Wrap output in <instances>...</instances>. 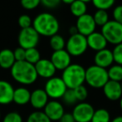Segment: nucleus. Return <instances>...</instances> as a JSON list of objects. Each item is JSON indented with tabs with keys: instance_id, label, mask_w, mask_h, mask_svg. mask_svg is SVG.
Listing matches in <instances>:
<instances>
[{
	"instance_id": "nucleus-16",
	"label": "nucleus",
	"mask_w": 122,
	"mask_h": 122,
	"mask_svg": "<svg viewBox=\"0 0 122 122\" xmlns=\"http://www.w3.org/2000/svg\"><path fill=\"white\" fill-rule=\"evenodd\" d=\"M48 102H49V96L44 91V90L37 89V90H34L33 92H31L29 103L37 110H40L44 109Z\"/></svg>"
},
{
	"instance_id": "nucleus-28",
	"label": "nucleus",
	"mask_w": 122,
	"mask_h": 122,
	"mask_svg": "<svg viewBox=\"0 0 122 122\" xmlns=\"http://www.w3.org/2000/svg\"><path fill=\"white\" fill-rule=\"evenodd\" d=\"M94 7L96 8L97 10L107 11L115 4L114 0H94L93 2Z\"/></svg>"
},
{
	"instance_id": "nucleus-15",
	"label": "nucleus",
	"mask_w": 122,
	"mask_h": 122,
	"mask_svg": "<svg viewBox=\"0 0 122 122\" xmlns=\"http://www.w3.org/2000/svg\"><path fill=\"white\" fill-rule=\"evenodd\" d=\"M102 89H103V92L105 97L111 101L120 100V98L122 97L121 87H120V83L119 82L109 80Z\"/></svg>"
},
{
	"instance_id": "nucleus-12",
	"label": "nucleus",
	"mask_w": 122,
	"mask_h": 122,
	"mask_svg": "<svg viewBox=\"0 0 122 122\" xmlns=\"http://www.w3.org/2000/svg\"><path fill=\"white\" fill-rule=\"evenodd\" d=\"M44 112L51 121H59L65 113L63 105L58 100H50L44 108Z\"/></svg>"
},
{
	"instance_id": "nucleus-38",
	"label": "nucleus",
	"mask_w": 122,
	"mask_h": 122,
	"mask_svg": "<svg viewBox=\"0 0 122 122\" xmlns=\"http://www.w3.org/2000/svg\"><path fill=\"white\" fill-rule=\"evenodd\" d=\"M59 122H75L72 113H65L61 119L59 120Z\"/></svg>"
},
{
	"instance_id": "nucleus-5",
	"label": "nucleus",
	"mask_w": 122,
	"mask_h": 122,
	"mask_svg": "<svg viewBox=\"0 0 122 122\" xmlns=\"http://www.w3.org/2000/svg\"><path fill=\"white\" fill-rule=\"evenodd\" d=\"M88 49L86 37L80 34L70 35L65 44V50L70 56L79 57L85 53Z\"/></svg>"
},
{
	"instance_id": "nucleus-7",
	"label": "nucleus",
	"mask_w": 122,
	"mask_h": 122,
	"mask_svg": "<svg viewBox=\"0 0 122 122\" xmlns=\"http://www.w3.org/2000/svg\"><path fill=\"white\" fill-rule=\"evenodd\" d=\"M44 90L49 98L56 100L62 98L68 89L60 77L54 76L47 80Z\"/></svg>"
},
{
	"instance_id": "nucleus-32",
	"label": "nucleus",
	"mask_w": 122,
	"mask_h": 122,
	"mask_svg": "<svg viewBox=\"0 0 122 122\" xmlns=\"http://www.w3.org/2000/svg\"><path fill=\"white\" fill-rule=\"evenodd\" d=\"M62 98H63V100H64V102H65L66 105H75L77 102L76 97H75L73 90H69L68 89Z\"/></svg>"
},
{
	"instance_id": "nucleus-39",
	"label": "nucleus",
	"mask_w": 122,
	"mask_h": 122,
	"mask_svg": "<svg viewBox=\"0 0 122 122\" xmlns=\"http://www.w3.org/2000/svg\"><path fill=\"white\" fill-rule=\"evenodd\" d=\"M69 33L70 34V35H74V34H79L76 26H71V27L70 28V29H69Z\"/></svg>"
},
{
	"instance_id": "nucleus-18",
	"label": "nucleus",
	"mask_w": 122,
	"mask_h": 122,
	"mask_svg": "<svg viewBox=\"0 0 122 122\" xmlns=\"http://www.w3.org/2000/svg\"><path fill=\"white\" fill-rule=\"evenodd\" d=\"M14 89L9 82L0 80V105H9L13 102Z\"/></svg>"
},
{
	"instance_id": "nucleus-19",
	"label": "nucleus",
	"mask_w": 122,
	"mask_h": 122,
	"mask_svg": "<svg viewBox=\"0 0 122 122\" xmlns=\"http://www.w3.org/2000/svg\"><path fill=\"white\" fill-rule=\"evenodd\" d=\"M31 92L24 87H19L14 90L13 101L19 105H24L30 101Z\"/></svg>"
},
{
	"instance_id": "nucleus-25",
	"label": "nucleus",
	"mask_w": 122,
	"mask_h": 122,
	"mask_svg": "<svg viewBox=\"0 0 122 122\" xmlns=\"http://www.w3.org/2000/svg\"><path fill=\"white\" fill-rule=\"evenodd\" d=\"M41 59L40 53L36 48L26 49L25 52V61L31 65H35Z\"/></svg>"
},
{
	"instance_id": "nucleus-22",
	"label": "nucleus",
	"mask_w": 122,
	"mask_h": 122,
	"mask_svg": "<svg viewBox=\"0 0 122 122\" xmlns=\"http://www.w3.org/2000/svg\"><path fill=\"white\" fill-rule=\"evenodd\" d=\"M65 39L63 36H61L60 34H55V35L50 37L49 39V45H50L51 49L54 51H59V50H63L65 48Z\"/></svg>"
},
{
	"instance_id": "nucleus-11",
	"label": "nucleus",
	"mask_w": 122,
	"mask_h": 122,
	"mask_svg": "<svg viewBox=\"0 0 122 122\" xmlns=\"http://www.w3.org/2000/svg\"><path fill=\"white\" fill-rule=\"evenodd\" d=\"M50 61L55 67L56 70H64L71 65V56L65 49L54 51L50 58Z\"/></svg>"
},
{
	"instance_id": "nucleus-44",
	"label": "nucleus",
	"mask_w": 122,
	"mask_h": 122,
	"mask_svg": "<svg viewBox=\"0 0 122 122\" xmlns=\"http://www.w3.org/2000/svg\"><path fill=\"white\" fill-rule=\"evenodd\" d=\"M0 118H1V112H0Z\"/></svg>"
},
{
	"instance_id": "nucleus-26",
	"label": "nucleus",
	"mask_w": 122,
	"mask_h": 122,
	"mask_svg": "<svg viewBox=\"0 0 122 122\" xmlns=\"http://www.w3.org/2000/svg\"><path fill=\"white\" fill-rule=\"evenodd\" d=\"M93 19L95 20L96 26H100L101 28L103 26H105L110 21L108 13H107V11H104V10L95 11V13L93 15Z\"/></svg>"
},
{
	"instance_id": "nucleus-33",
	"label": "nucleus",
	"mask_w": 122,
	"mask_h": 122,
	"mask_svg": "<svg viewBox=\"0 0 122 122\" xmlns=\"http://www.w3.org/2000/svg\"><path fill=\"white\" fill-rule=\"evenodd\" d=\"M3 122H23V118L20 114L16 111L8 113L3 120Z\"/></svg>"
},
{
	"instance_id": "nucleus-2",
	"label": "nucleus",
	"mask_w": 122,
	"mask_h": 122,
	"mask_svg": "<svg viewBox=\"0 0 122 122\" xmlns=\"http://www.w3.org/2000/svg\"><path fill=\"white\" fill-rule=\"evenodd\" d=\"M10 70L14 80L21 85H32L38 79L34 65L28 63L25 60L15 62Z\"/></svg>"
},
{
	"instance_id": "nucleus-3",
	"label": "nucleus",
	"mask_w": 122,
	"mask_h": 122,
	"mask_svg": "<svg viewBox=\"0 0 122 122\" xmlns=\"http://www.w3.org/2000/svg\"><path fill=\"white\" fill-rule=\"evenodd\" d=\"M61 79L67 89L75 90L85 82V69L79 64H71L63 71Z\"/></svg>"
},
{
	"instance_id": "nucleus-35",
	"label": "nucleus",
	"mask_w": 122,
	"mask_h": 122,
	"mask_svg": "<svg viewBox=\"0 0 122 122\" xmlns=\"http://www.w3.org/2000/svg\"><path fill=\"white\" fill-rule=\"evenodd\" d=\"M25 52L26 50L21 47H19L14 51V59L16 62L19 61H24L25 60Z\"/></svg>"
},
{
	"instance_id": "nucleus-43",
	"label": "nucleus",
	"mask_w": 122,
	"mask_h": 122,
	"mask_svg": "<svg viewBox=\"0 0 122 122\" xmlns=\"http://www.w3.org/2000/svg\"><path fill=\"white\" fill-rule=\"evenodd\" d=\"M120 87H121V90H122V81L120 82Z\"/></svg>"
},
{
	"instance_id": "nucleus-37",
	"label": "nucleus",
	"mask_w": 122,
	"mask_h": 122,
	"mask_svg": "<svg viewBox=\"0 0 122 122\" xmlns=\"http://www.w3.org/2000/svg\"><path fill=\"white\" fill-rule=\"evenodd\" d=\"M41 4L43 6H44L47 9H55L60 4V1L59 0H43V1H40Z\"/></svg>"
},
{
	"instance_id": "nucleus-24",
	"label": "nucleus",
	"mask_w": 122,
	"mask_h": 122,
	"mask_svg": "<svg viewBox=\"0 0 122 122\" xmlns=\"http://www.w3.org/2000/svg\"><path fill=\"white\" fill-rule=\"evenodd\" d=\"M90 122H110V112L102 108L95 110Z\"/></svg>"
},
{
	"instance_id": "nucleus-20",
	"label": "nucleus",
	"mask_w": 122,
	"mask_h": 122,
	"mask_svg": "<svg viewBox=\"0 0 122 122\" xmlns=\"http://www.w3.org/2000/svg\"><path fill=\"white\" fill-rule=\"evenodd\" d=\"M14 51L9 49H4L0 51V67L4 70H9L15 64Z\"/></svg>"
},
{
	"instance_id": "nucleus-23",
	"label": "nucleus",
	"mask_w": 122,
	"mask_h": 122,
	"mask_svg": "<svg viewBox=\"0 0 122 122\" xmlns=\"http://www.w3.org/2000/svg\"><path fill=\"white\" fill-rule=\"evenodd\" d=\"M108 72L109 80L115 82L122 81V66L119 65H114L109 68L107 70Z\"/></svg>"
},
{
	"instance_id": "nucleus-27",
	"label": "nucleus",
	"mask_w": 122,
	"mask_h": 122,
	"mask_svg": "<svg viewBox=\"0 0 122 122\" xmlns=\"http://www.w3.org/2000/svg\"><path fill=\"white\" fill-rule=\"evenodd\" d=\"M27 122H51V120L48 118L44 111L36 110L29 115Z\"/></svg>"
},
{
	"instance_id": "nucleus-13",
	"label": "nucleus",
	"mask_w": 122,
	"mask_h": 122,
	"mask_svg": "<svg viewBox=\"0 0 122 122\" xmlns=\"http://www.w3.org/2000/svg\"><path fill=\"white\" fill-rule=\"evenodd\" d=\"M38 77L44 79H50L54 76L56 73V69L50 61L48 59H41L40 60L34 65Z\"/></svg>"
},
{
	"instance_id": "nucleus-17",
	"label": "nucleus",
	"mask_w": 122,
	"mask_h": 122,
	"mask_svg": "<svg viewBox=\"0 0 122 122\" xmlns=\"http://www.w3.org/2000/svg\"><path fill=\"white\" fill-rule=\"evenodd\" d=\"M86 39L88 48H90L96 52L106 49V46L108 44L103 34L100 32H96V31L89 35L88 37H86Z\"/></svg>"
},
{
	"instance_id": "nucleus-42",
	"label": "nucleus",
	"mask_w": 122,
	"mask_h": 122,
	"mask_svg": "<svg viewBox=\"0 0 122 122\" xmlns=\"http://www.w3.org/2000/svg\"><path fill=\"white\" fill-rule=\"evenodd\" d=\"M120 110H122V97L120 98Z\"/></svg>"
},
{
	"instance_id": "nucleus-36",
	"label": "nucleus",
	"mask_w": 122,
	"mask_h": 122,
	"mask_svg": "<svg viewBox=\"0 0 122 122\" xmlns=\"http://www.w3.org/2000/svg\"><path fill=\"white\" fill-rule=\"evenodd\" d=\"M114 20L122 24V5H118L113 10Z\"/></svg>"
},
{
	"instance_id": "nucleus-40",
	"label": "nucleus",
	"mask_w": 122,
	"mask_h": 122,
	"mask_svg": "<svg viewBox=\"0 0 122 122\" xmlns=\"http://www.w3.org/2000/svg\"><path fill=\"white\" fill-rule=\"evenodd\" d=\"M110 122H122V115H119L113 119L112 120H110Z\"/></svg>"
},
{
	"instance_id": "nucleus-9",
	"label": "nucleus",
	"mask_w": 122,
	"mask_h": 122,
	"mask_svg": "<svg viewBox=\"0 0 122 122\" xmlns=\"http://www.w3.org/2000/svg\"><path fill=\"white\" fill-rule=\"evenodd\" d=\"M95 109L87 102H80L74 107L72 115L75 122H90Z\"/></svg>"
},
{
	"instance_id": "nucleus-1",
	"label": "nucleus",
	"mask_w": 122,
	"mask_h": 122,
	"mask_svg": "<svg viewBox=\"0 0 122 122\" xmlns=\"http://www.w3.org/2000/svg\"><path fill=\"white\" fill-rule=\"evenodd\" d=\"M32 27L39 36L52 37L58 34L59 23L57 18L49 13H41L33 20Z\"/></svg>"
},
{
	"instance_id": "nucleus-14",
	"label": "nucleus",
	"mask_w": 122,
	"mask_h": 122,
	"mask_svg": "<svg viewBox=\"0 0 122 122\" xmlns=\"http://www.w3.org/2000/svg\"><path fill=\"white\" fill-rule=\"evenodd\" d=\"M94 62H95V65L100 68L105 69V70L107 68H110L114 63L112 51L108 49H105L103 50L96 52L94 57Z\"/></svg>"
},
{
	"instance_id": "nucleus-29",
	"label": "nucleus",
	"mask_w": 122,
	"mask_h": 122,
	"mask_svg": "<svg viewBox=\"0 0 122 122\" xmlns=\"http://www.w3.org/2000/svg\"><path fill=\"white\" fill-rule=\"evenodd\" d=\"M73 90L75 97H76L77 101L84 102V100H86L87 97H88V90L84 85L77 87Z\"/></svg>"
},
{
	"instance_id": "nucleus-4",
	"label": "nucleus",
	"mask_w": 122,
	"mask_h": 122,
	"mask_svg": "<svg viewBox=\"0 0 122 122\" xmlns=\"http://www.w3.org/2000/svg\"><path fill=\"white\" fill-rule=\"evenodd\" d=\"M107 70L96 65H91L85 70V82L94 89H102L108 82Z\"/></svg>"
},
{
	"instance_id": "nucleus-21",
	"label": "nucleus",
	"mask_w": 122,
	"mask_h": 122,
	"mask_svg": "<svg viewBox=\"0 0 122 122\" xmlns=\"http://www.w3.org/2000/svg\"><path fill=\"white\" fill-rule=\"evenodd\" d=\"M87 1L84 0H75L73 1L70 5V9L71 14L77 18L83 16L84 14H87Z\"/></svg>"
},
{
	"instance_id": "nucleus-34",
	"label": "nucleus",
	"mask_w": 122,
	"mask_h": 122,
	"mask_svg": "<svg viewBox=\"0 0 122 122\" xmlns=\"http://www.w3.org/2000/svg\"><path fill=\"white\" fill-rule=\"evenodd\" d=\"M40 4V0H23L21 1L22 7L27 10H33L36 9Z\"/></svg>"
},
{
	"instance_id": "nucleus-10",
	"label": "nucleus",
	"mask_w": 122,
	"mask_h": 122,
	"mask_svg": "<svg viewBox=\"0 0 122 122\" xmlns=\"http://www.w3.org/2000/svg\"><path fill=\"white\" fill-rule=\"evenodd\" d=\"M76 28L78 33L85 37H88L94 32H95L96 24L93 19V15L85 14L83 16L78 18L76 21Z\"/></svg>"
},
{
	"instance_id": "nucleus-31",
	"label": "nucleus",
	"mask_w": 122,
	"mask_h": 122,
	"mask_svg": "<svg viewBox=\"0 0 122 122\" xmlns=\"http://www.w3.org/2000/svg\"><path fill=\"white\" fill-rule=\"evenodd\" d=\"M18 23H19V27L21 28V29H28L29 27H32L33 24V21L32 19L29 17L27 14H23L19 18V20H18Z\"/></svg>"
},
{
	"instance_id": "nucleus-30",
	"label": "nucleus",
	"mask_w": 122,
	"mask_h": 122,
	"mask_svg": "<svg viewBox=\"0 0 122 122\" xmlns=\"http://www.w3.org/2000/svg\"><path fill=\"white\" fill-rule=\"evenodd\" d=\"M113 54L114 62L116 63V65L122 66V43L115 46L114 49L112 50Z\"/></svg>"
},
{
	"instance_id": "nucleus-41",
	"label": "nucleus",
	"mask_w": 122,
	"mask_h": 122,
	"mask_svg": "<svg viewBox=\"0 0 122 122\" xmlns=\"http://www.w3.org/2000/svg\"><path fill=\"white\" fill-rule=\"evenodd\" d=\"M73 1H74V0H63V3L65 4H69V5H70Z\"/></svg>"
},
{
	"instance_id": "nucleus-6",
	"label": "nucleus",
	"mask_w": 122,
	"mask_h": 122,
	"mask_svg": "<svg viewBox=\"0 0 122 122\" xmlns=\"http://www.w3.org/2000/svg\"><path fill=\"white\" fill-rule=\"evenodd\" d=\"M101 33L105 38L107 43L117 45L122 43V24L110 20L105 26L101 28Z\"/></svg>"
},
{
	"instance_id": "nucleus-8",
	"label": "nucleus",
	"mask_w": 122,
	"mask_h": 122,
	"mask_svg": "<svg viewBox=\"0 0 122 122\" xmlns=\"http://www.w3.org/2000/svg\"><path fill=\"white\" fill-rule=\"evenodd\" d=\"M19 47L26 50L36 48L39 42V35L33 27L21 29L18 37Z\"/></svg>"
}]
</instances>
